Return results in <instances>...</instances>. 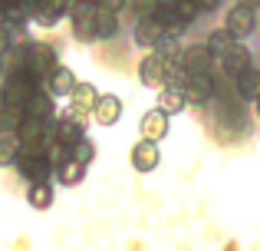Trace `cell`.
I'll use <instances>...</instances> for the list:
<instances>
[{"label":"cell","instance_id":"cell-1","mask_svg":"<svg viewBox=\"0 0 260 251\" xmlns=\"http://www.w3.org/2000/svg\"><path fill=\"white\" fill-rule=\"evenodd\" d=\"M139 79L148 90H158V86H165L172 79V63L165 57H158V53H145L139 63Z\"/></svg>","mask_w":260,"mask_h":251},{"label":"cell","instance_id":"cell-2","mask_svg":"<svg viewBox=\"0 0 260 251\" xmlns=\"http://www.w3.org/2000/svg\"><path fill=\"white\" fill-rule=\"evenodd\" d=\"M257 26V7L254 4H234L228 10V20H224V30L231 33L234 40H244L250 37Z\"/></svg>","mask_w":260,"mask_h":251},{"label":"cell","instance_id":"cell-3","mask_svg":"<svg viewBox=\"0 0 260 251\" xmlns=\"http://www.w3.org/2000/svg\"><path fill=\"white\" fill-rule=\"evenodd\" d=\"M128 162H132L135 172H155L161 162V152H158V142L152 139H139L132 149H128Z\"/></svg>","mask_w":260,"mask_h":251},{"label":"cell","instance_id":"cell-4","mask_svg":"<svg viewBox=\"0 0 260 251\" xmlns=\"http://www.w3.org/2000/svg\"><path fill=\"white\" fill-rule=\"evenodd\" d=\"M139 132H142V139H152V142H161L168 132H172V116H165V113L155 106V109H148L145 116H142V123H139Z\"/></svg>","mask_w":260,"mask_h":251},{"label":"cell","instance_id":"cell-5","mask_svg":"<svg viewBox=\"0 0 260 251\" xmlns=\"http://www.w3.org/2000/svg\"><path fill=\"white\" fill-rule=\"evenodd\" d=\"M217 57H221V66H224V73H231V76L244 73L247 66H254V57H250V50H247V46H241L237 40H234L231 46H224V50L217 53Z\"/></svg>","mask_w":260,"mask_h":251},{"label":"cell","instance_id":"cell-6","mask_svg":"<svg viewBox=\"0 0 260 251\" xmlns=\"http://www.w3.org/2000/svg\"><path fill=\"white\" fill-rule=\"evenodd\" d=\"M86 135V113L79 109H70L63 119L56 123V139L63 142V146H73L76 139H83Z\"/></svg>","mask_w":260,"mask_h":251},{"label":"cell","instance_id":"cell-7","mask_svg":"<svg viewBox=\"0 0 260 251\" xmlns=\"http://www.w3.org/2000/svg\"><path fill=\"white\" fill-rule=\"evenodd\" d=\"M89 116H92L99 126H115L119 116H122V99L115 96V93H106V96L99 93V99H95V106H92Z\"/></svg>","mask_w":260,"mask_h":251},{"label":"cell","instance_id":"cell-8","mask_svg":"<svg viewBox=\"0 0 260 251\" xmlns=\"http://www.w3.org/2000/svg\"><path fill=\"white\" fill-rule=\"evenodd\" d=\"M184 106H188V96H184L181 83H172V79H168L165 86H158V109L165 113V116H175Z\"/></svg>","mask_w":260,"mask_h":251},{"label":"cell","instance_id":"cell-9","mask_svg":"<svg viewBox=\"0 0 260 251\" xmlns=\"http://www.w3.org/2000/svg\"><path fill=\"white\" fill-rule=\"evenodd\" d=\"M95 99H99V90H95L92 83H79L76 79V86L70 90V103H73V109H79V113H92V106H95Z\"/></svg>","mask_w":260,"mask_h":251},{"label":"cell","instance_id":"cell-10","mask_svg":"<svg viewBox=\"0 0 260 251\" xmlns=\"http://www.w3.org/2000/svg\"><path fill=\"white\" fill-rule=\"evenodd\" d=\"M50 93L53 96H70V90L76 86V73L70 70V66H56V70H50Z\"/></svg>","mask_w":260,"mask_h":251},{"label":"cell","instance_id":"cell-11","mask_svg":"<svg viewBox=\"0 0 260 251\" xmlns=\"http://www.w3.org/2000/svg\"><path fill=\"white\" fill-rule=\"evenodd\" d=\"M26 202H30L37 212H46V208L53 205V185L46 179H37L30 188H26Z\"/></svg>","mask_w":260,"mask_h":251},{"label":"cell","instance_id":"cell-12","mask_svg":"<svg viewBox=\"0 0 260 251\" xmlns=\"http://www.w3.org/2000/svg\"><path fill=\"white\" fill-rule=\"evenodd\" d=\"M158 37H161V26H158L155 17L139 20V26H135V43H139L142 50H152V46L158 43Z\"/></svg>","mask_w":260,"mask_h":251},{"label":"cell","instance_id":"cell-13","mask_svg":"<svg viewBox=\"0 0 260 251\" xmlns=\"http://www.w3.org/2000/svg\"><path fill=\"white\" fill-rule=\"evenodd\" d=\"M56 179L73 188V185H79V182L86 179V165H79V162H73V159H63L56 165Z\"/></svg>","mask_w":260,"mask_h":251},{"label":"cell","instance_id":"cell-14","mask_svg":"<svg viewBox=\"0 0 260 251\" xmlns=\"http://www.w3.org/2000/svg\"><path fill=\"white\" fill-rule=\"evenodd\" d=\"M20 155V135L10 132V129H4L0 132V165H13Z\"/></svg>","mask_w":260,"mask_h":251},{"label":"cell","instance_id":"cell-15","mask_svg":"<svg viewBox=\"0 0 260 251\" xmlns=\"http://www.w3.org/2000/svg\"><path fill=\"white\" fill-rule=\"evenodd\" d=\"M257 79H260V73L254 70V66H247L244 73H237V76H234V86L241 90V96L247 99V103H254V99H257Z\"/></svg>","mask_w":260,"mask_h":251},{"label":"cell","instance_id":"cell-16","mask_svg":"<svg viewBox=\"0 0 260 251\" xmlns=\"http://www.w3.org/2000/svg\"><path fill=\"white\" fill-rule=\"evenodd\" d=\"M70 152H73L70 159H73V162H79V165H89V162L95 159V146L86 139V135H83V139H76V142H73V146H70Z\"/></svg>","mask_w":260,"mask_h":251},{"label":"cell","instance_id":"cell-17","mask_svg":"<svg viewBox=\"0 0 260 251\" xmlns=\"http://www.w3.org/2000/svg\"><path fill=\"white\" fill-rule=\"evenodd\" d=\"M231 43H234V37H231V33L221 26V30H214V33L208 37V46H204V50H208V53H221L224 46H231Z\"/></svg>","mask_w":260,"mask_h":251},{"label":"cell","instance_id":"cell-18","mask_svg":"<svg viewBox=\"0 0 260 251\" xmlns=\"http://www.w3.org/2000/svg\"><path fill=\"white\" fill-rule=\"evenodd\" d=\"M214 4H217V0H194L198 13H201V10H211V7H214Z\"/></svg>","mask_w":260,"mask_h":251}]
</instances>
